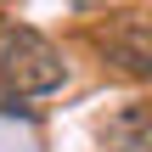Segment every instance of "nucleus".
Returning a JSON list of instances; mask_svg holds the SVG:
<instances>
[{
	"label": "nucleus",
	"mask_w": 152,
	"mask_h": 152,
	"mask_svg": "<svg viewBox=\"0 0 152 152\" xmlns=\"http://www.w3.org/2000/svg\"><path fill=\"white\" fill-rule=\"evenodd\" d=\"M68 90V56L23 23L0 28V113H28L34 102H51Z\"/></svg>",
	"instance_id": "1"
},
{
	"label": "nucleus",
	"mask_w": 152,
	"mask_h": 152,
	"mask_svg": "<svg viewBox=\"0 0 152 152\" xmlns=\"http://www.w3.org/2000/svg\"><path fill=\"white\" fill-rule=\"evenodd\" d=\"M102 152H152V118H147L141 102L107 118V130H102Z\"/></svg>",
	"instance_id": "2"
}]
</instances>
